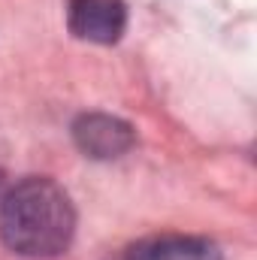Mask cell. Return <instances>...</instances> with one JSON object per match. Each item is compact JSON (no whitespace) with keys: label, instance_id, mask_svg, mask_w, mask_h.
<instances>
[{"label":"cell","instance_id":"cell-2","mask_svg":"<svg viewBox=\"0 0 257 260\" xmlns=\"http://www.w3.org/2000/svg\"><path fill=\"white\" fill-rule=\"evenodd\" d=\"M67 24L85 43L112 46L127 30V6L124 0H70Z\"/></svg>","mask_w":257,"mask_h":260},{"label":"cell","instance_id":"cell-4","mask_svg":"<svg viewBox=\"0 0 257 260\" xmlns=\"http://www.w3.org/2000/svg\"><path fill=\"white\" fill-rule=\"evenodd\" d=\"M124 260H224L221 248L206 236H182L164 233L139 239L127 248Z\"/></svg>","mask_w":257,"mask_h":260},{"label":"cell","instance_id":"cell-1","mask_svg":"<svg viewBox=\"0 0 257 260\" xmlns=\"http://www.w3.org/2000/svg\"><path fill=\"white\" fill-rule=\"evenodd\" d=\"M76 233V209L61 185L43 176H30L9 188L0 200V236L3 245L21 257H58Z\"/></svg>","mask_w":257,"mask_h":260},{"label":"cell","instance_id":"cell-5","mask_svg":"<svg viewBox=\"0 0 257 260\" xmlns=\"http://www.w3.org/2000/svg\"><path fill=\"white\" fill-rule=\"evenodd\" d=\"M0 197H3V173H0Z\"/></svg>","mask_w":257,"mask_h":260},{"label":"cell","instance_id":"cell-3","mask_svg":"<svg viewBox=\"0 0 257 260\" xmlns=\"http://www.w3.org/2000/svg\"><path fill=\"white\" fill-rule=\"evenodd\" d=\"M73 139H76V145H79V151L85 157L112 160V157H121L124 151L133 148L136 133H133V127H130L127 121H121L115 115L88 112V115H79L76 118Z\"/></svg>","mask_w":257,"mask_h":260}]
</instances>
